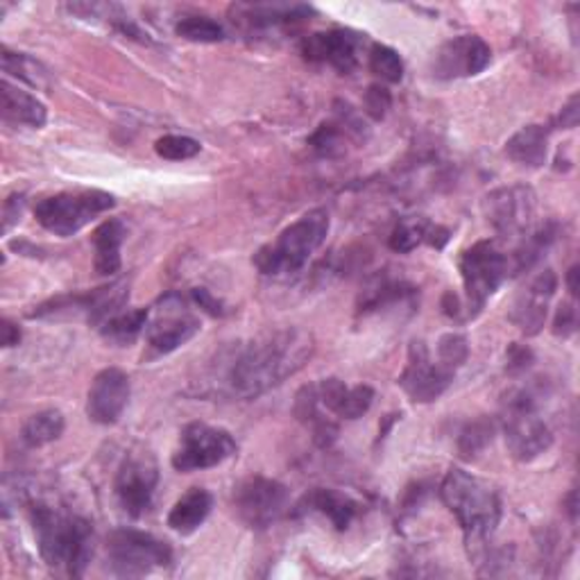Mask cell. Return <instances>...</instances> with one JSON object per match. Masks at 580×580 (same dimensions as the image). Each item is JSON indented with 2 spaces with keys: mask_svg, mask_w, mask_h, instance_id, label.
<instances>
[{
  "mask_svg": "<svg viewBox=\"0 0 580 580\" xmlns=\"http://www.w3.org/2000/svg\"><path fill=\"white\" fill-rule=\"evenodd\" d=\"M311 8L306 6H236L234 14L241 23H245L250 30H271L279 26L299 23L311 17Z\"/></svg>",
  "mask_w": 580,
  "mask_h": 580,
  "instance_id": "d4e9b609",
  "label": "cell"
},
{
  "mask_svg": "<svg viewBox=\"0 0 580 580\" xmlns=\"http://www.w3.org/2000/svg\"><path fill=\"white\" fill-rule=\"evenodd\" d=\"M492 62V48L477 34H462L442 43L436 55L431 71L440 80L474 78L484 73Z\"/></svg>",
  "mask_w": 580,
  "mask_h": 580,
  "instance_id": "2e32d148",
  "label": "cell"
},
{
  "mask_svg": "<svg viewBox=\"0 0 580 580\" xmlns=\"http://www.w3.org/2000/svg\"><path fill=\"white\" fill-rule=\"evenodd\" d=\"M578 271H580L578 266H571L569 273H567V288H569V293H571L573 297L578 295V275H580Z\"/></svg>",
  "mask_w": 580,
  "mask_h": 580,
  "instance_id": "f6af8a7d",
  "label": "cell"
},
{
  "mask_svg": "<svg viewBox=\"0 0 580 580\" xmlns=\"http://www.w3.org/2000/svg\"><path fill=\"white\" fill-rule=\"evenodd\" d=\"M454 377L456 373H451L449 367H445L438 358H434L425 343L421 340L410 343L408 360L399 377V386L410 401L415 404L438 401L445 395V390L451 386Z\"/></svg>",
  "mask_w": 580,
  "mask_h": 580,
  "instance_id": "9a60e30c",
  "label": "cell"
},
{
  "mask_svg": "<svg viewBox=\"0 0 580 580\" xmlns=\"http://www.w3.org/2000/svg\"><path fill=\"white\" fill-rule=\"evenodd\" d=\"M0 112H3L6 123L26 125L34 130L43 128L48 121L45 104L32 93L12 84L10 80H3V84H0Z\"/></svg>",
  "mask_w": 580,
  "mask_h": 580,
  "instance_id": "7402d4cb",
  "label": "cell"
},
{
  "mask_svg": "<svg viewBox=\"0 0 580 580\" xmlns=\"http://www.w3.org/2000/svg\"><path fill=\"white\" fill-rule=\"evenodd\" d=\"M64 427H67V421L60 410H55V408L39 410L26 419V425L21 429V440L26 447L37 449V447L55 442L64 434Z\"/></svg>",
  "mask_w": 580,
  "mask_h": 580,
  "instance_id": "f1b7e54d",
  "label": "cell"
},
{
  "mask_svg": "<svg viewBox=\"0 0 580 580\" xmlns=\"http://www.w3.org/2000/svg\"><path fill=\"white\" fill-rule=\"evenodd\" d=\"M436 358L445 367H449L451 373H458L460 367L467 363V358H469V343H467V338L462 334H456V332L440 336V340L436 345Z\"/></svg>",
  "mask_w": 580,
  "mask_h": 580,
  "instance_id": "e575fe53",
  "label": "cell"
},
{
  "mask_svg": "<svg viewBox=\"0 0 580 580\" xmlns=\"http://www.w3.org/2000/svg\"><path fill=\"white\" fill-rule=\"evenodd\" d=\"M295 417L302 421L306 429H311L313 440L318 447L327 449L336 442L338 438V421L329 410L323 408L318 399V390H315V384L304 386L297 397H295Z\"/></svg>",
  "mask_w": 580,
  "mask_h": 580,
  "instance_id": "44dd1931",
  "label": "cell"
},
{
  "mask_svg": "<svg viewBox=\"0 0 580 580\" xmlns=\"http://www.w3.org/2000/svg\"><path fill=\"white\" fill-rule=\"evenodd\" d=\"M332 227L327 208H311L299 221L286 227L273 243L263 245L252 263L266 277H284L299 273L308 258L323 247Z\"/></svg>",
  "mask_w": 580,
  "mask_h": 580,
  "instance_id": "277c9868",
  "label": "cell"
},
{
  "mask_svg": "<svg viewBox=\"0 0 580 580\" xmlns=\"http://www.w3.org/2000/svg\"><path fill=\"white\" fill-rule=\"evenodd\" d=\"M128 297H130V282L119 279L110 286H102V288H95V291H89L82 295H64L58 299L43 302L30 315L32 318H48V315H60L64 311L84 313L91 325L102 327L110 318H114L116 313H121Z\"/></svg>",
  "mask_w": 580,
  "mask_h": 580,
  "instance_id": "5bb4252c",
  "label": "cell"
},
{
  "mask_svg": "<svg viewBox=\"0 0 580 580\" xmlns=\"http://www.w3.org/2000/svg\"><path fill=\"white\" fill-rule=\"evenodd\" d=\"M578 119H580V110H578V95H571L569 102L562 108L560 116H558V125L562 130H573L578 125Z\"/></svg>",
  "mask_w": 580,
  "mask_h": 580,
  "instance_id": "7bdbcfd3",
  "label": "cell"
},
{
  "mask_svg": "<svg viewBox=\"0 0 580 580\" xmlns=\"http://www.w3.org/2000/svg\"><path fill=\"white\" fill-rule=\"evenodd\" d=\"M130 377L119 367H108L95 375L87 395V415L95 425L110 427L121 419L130 401Z\"/></svg>",
  "mask_w": 580,
  "mask_h": 580,
  "instance_id": "e0dca14e",
  "label": "cell"
},
{
  "mask_svg": "<svg viewBox=\"0 0 580 580\" xmlns=\"http://www.w3.org/2000/svg\"><path fill=\"white\" fill-rule=\"evenodd\" d=\"M442 501L456 515L465 542L474 556L486 551L488 540L501 521L499 492L484 479L465 469H449L440 486Z\"/></svg>",
  "mask_w": 580,
  "mask_h": 580,
  "instance_id": "7a4b0ae2",
  "label": "cell"
},
{
  "mask_svg": "<svg viewBox=\"0 0 580 580\" xmlns=\"http://www.w3.org/2000/svg\"><path fill=\"white\" fill-rule=\"evenodd\" d=\"M510 273V258L495 241H479L460 256V277L467 295V318H477L486 302Z\"/></svg>",
  "mask_w": 580,
  "mask_h": 580,
  "instance_id": "52a82bcc",
  "label": "cell"
},
{
  "mask_svg": "<svg viewBox=\"0 0 580 580\" xmlns=\"http://www.w3.org/2000/svg\"><path fill=\"white\" fill-rule=\"evenodd\" d=\"M302 510L323 512L334 523L336 531H347L352 519L358 512V503L352 497H347L345 492L315 488L302 499Z\"/></svg>",
  "mask_w": 580,
  "mask_h": 580,
  "instance_id": "4316f807",
  "label": "cell"
},
{
  "mask_svg": "<svg viewBox=\"0 0 580 580\" xmlns=\"http://www.w3.org/2000/svg\"><path fill=\"white\" fill-rule=\"evenodd\" d=\"M191 295H193V302H195L200 308H204L206 313H211V315H225L223 302H218L206 288H195Z\"/></svg>",
  "mask_w": 580,
  "mask_h": 580,
  "instance_id": "60d3db41",
  "label": "cell"
},
{
  "mask_svg": "<svg viewBox=\"0 0 580 580\" xmlns=\"http://www.w3.org/2000/svg\"><path fill=\"white\" fill-rule=\"evenodd\" d=\"M506 154L519 166L540 169L547 164L549 132L542 125H526L506 143Z\"/></svg>",
  "mask_w": 580,
  "mask_h": 580,
  "instance_id": "484cf974",
  "label": "cell"
},
{
  "mask_svg": "<svg viewBox=\"0 0 580 580\" xmlns=\"http://www.w3.org/2000/svg\"><path fill=\"white\" fill-rule=\"evenodd\" d=\"M495 421L488 419V417H479L469 421V425L462 427V431L458 434V454L462 460H474L477 456H481L488 445L492 442L495 438Z\"/></svg>",
  "mask_w": 580,
  "mask_h": 580,
  "instance_id": "1f68e13d",
  "label": "cell"
},
{
  "mask_svg": "<svg viewBox=\"0 0 580 580\" xmlns=\"http://www.w3.org/2000/svg\"><path fill=\"white\" fill-rule=\"evenodd\" d=\"M23 202H26L23 195H10V197L6 200V208H3V218H6L3 230H6V232H10L12 225L19 221L21 211H23Z\"/></svg>",
  "mask_w": 580,
  "mask_h": 580,
  "instance_id": "b9f144b4",
  "label": "cell"
},
{
  "mask_svg": "<svg viewBox=\"0 0 580 580\" xmlns=\"http://www.w3.org/2000/svg\"><path fill=\"white\" fill-rule=\"evenodd\" d=\"M200 150H202L200 141H195L191 136H182V134H169L154 143V152L169 162L193 160L195 154H200Z\"/></svg>",
  "mask_w": 580,
  "mask_h": 580,
  "instance_id": "d590c367",
  "label": "cell"
},
{
  "mask_svg": "<svg viewBox=\"0 0 580 580\" xmlns=\"http://www.w3.org/2000/svg\"><path fill=\"white\" fill-rule=\"evenodd\" d=\"M21 340V329L12 320H3V347H14Z\"/></svg>",
  "mask_w": 580,
  "mask_h": 580,
  "instance_id": "ee69618b",
  "label": "cell"
},
{
  "mask_svg": "<svg viewBox=\"0 0 580 580\" xmlns=\"http://www.w3.org/2000/svg\"><path fill=\"white\" fill-rule=\"evenodd\" d=\"M234 454L236 440L230 431L202 425V421H193V425L184 427L180 436V447L173 454V467L177 471L208 469L225 462Z\"/></svg>",
  "mask_w": 580,
  "mask_h": 580,
  "instance_id": "8fae6325",
  "label": "cell"
},
{
  "mask_svg": "<svg viewBox=\"0 0 580 580\" xmlns=\"http://www.w3.org/2000/svg\"><path fill=\"white\" fill-rule=\"evenodd\" d=\"M564 503H567V512H569L571 521H576V515H578V508H576V490L569 492V497H567Z\"/></svg>",
  "mask_w": 580,
  "mask_h": 580,
  "instance_id": "bcb514c9",
  "label": "cell"
},
{
  "mask_svg": "<svg viewBox=\"0 0 580 580\" xmlns=\"http://www.w3.org/2000/svg\"><path fill=\"white\" fill-rule=\"evenodd\" d=\"M578 327V311H576V304L573 302H564L558 306V313H556V320H553V334L556 336H562V338H569Z\"/></svg>",
  "mask_w": 580,
  "mask_h": 580,
  "instance_id": "ab89813d",
  "label": "cell"
},
{
  "mask_svg": "<svg viewBox=\"0 0 580 580\" xmlns=\"http://www.w3.org/2000/svg\"><path fill=\"white\" fill-rule=\"evenodd\" d=\"M363 136V125L352 112H343L336 121L323 123L315 134L308 139V145L313 147L315 154L327 156V160H336V156L345 154L347 150V139Z\"/></svg>",
  "mask_w": 580,
  "mask_h": 580,
  "instance_id": "cb8c5ba5",
  "label": "cell"
},
{
  "mask_svg": "<svg viewBox=\"0 0 580 580\" xmlns=\"http://www.w3.org/2000/svg\"><path fill=\"white\" fill-rule=\"evenodd\" d=\"M486 218L503 238H523L536 230L538 197L529 186H506L492 191L484 202Z\"/></svg>",
  "mask_w": 580,
  "mask_h": 580,
  "instance_id": "30bf717a",
  "label": "cell"
},
{
  "mask_svg": "<svg viewBox=\"0 0 580 580\" xmlns=\"http://www.w3.org/2000/svg\"><path fill=\"white\" fill-rule=\"evenodd\" d=\"M30 517L43 562L48 567H64L73 578L84 576L93 553L91 523L80 515L48 503H34Z\"/></svg>",
  "mask_w": 580,
  "mask_h": 580,
  "instance_id": "3957f363",
  "label": "cell"
},
{
  "mask_svg": "<svg viewBox=\"0 0 580 580\" xmlns=\"http://www.w3.org/2000/svg\"><path fill=\"white\" fill-rule=\"evenodd\" d=\"M429 225H431V223L417 221V218L399 223V225L393 230V234H390V247H393L395 252H401V254L413 252L417 245L427 243Z\"/></svg>",
  "mask_w": 580,
  "mask_h": 580,
  "instance_id": "8d00e7d4",
  "label": "cell"
},
{
  "mask_svg": "<svg viewBox=\"0 0 580 580\" xmlns=\"http://www.w3.org/2000/svg\"><path fill=\"white\" fill-rule=\"evenodd\" d=\"M200 332V320L175 293L162 297L154 318L147 320L145 340L152 356H166L186 345Z\"/></svg>",
  "mask_w": 580,
  "mask_h": 580,
  "instance_id": "7c38bea8",
  "label": "cell"
},
{
  "mask_svg": "<svg viewBox=\"0 0 580 580\" xmlns=\"http://www.w3.org/2000/svg\"><path fill=\"white\" fill-rule=\"evenodd\" d=\"M393 104V95L386 87L381 84H373L370 89L365 91V100H363V108H365V114L370 116L373 121H384L388 110Z\"/></svg>",
  "mask_w": 580,
  "mask_h": 580,
  "instance_id": "74e56055",
  "label": "cell"
},
{
  "mask_svg": "<svg viewBox=\"0 0 580 580\" xmlns=\"http://www.w3.org/2000/svg\"><path fill=\"white\" fill-rule=\"evenodd\" d=\"M3 71L34 89H50V73L43 64L32 60L26 52H14L3 48Z\"/></svg>",
  "mask_w": 580,
  "mask_h": 580,
  "instance_id": "4dcf8cb0",
  "label": "cell"
},
{
  "mask_svg": "<svg viewBox=\"0 0 580 580\" xmlns=\"http://www.w3.org/2000/svg\"><path fill=\"white\" fill-rule=\"evenodd\" d=\"M501 429L508 454L519 462L540 458L553 445V434L538 413L536 397L529 390H512L503 404Z\"/></svg>",
  "mask_w": 580,
  "mask_h": 580,
  "instance_id": "5b68a950",
  "label": "cell"
},
{
  "mask_svg": "<svg viewBox=\"0 0 580 580\" xmlns=\"http://www.w3.org/2000/svg\"><path fill=\"white\" fill-rule=\"evenodd\" d=\"M125 241V223L119 218L104 221L93 232V268L102 277H114L121 266V247Z\"/></svg>",
  "mask_w": 580,
  "mask_h": 580,
  "instance_id": "603a6c76",
  "label": "cell"
},
{
  "mask_svg": "<svg viewBox=\"0 0 580 580\" xmlns=\"http://www.w3.org/2000/svg\"><path fill=\"white\" fill-rule=\"evenodd\" d=\"M558 288V277L553 271L540 273L529 288H526L512 306L510 320L519 327L523 336H536L542 332L549 313V302Z\"/></svg>",
  "mask_w": 580,
  "mask_h": 580,
  "instance_id": "d6986e66",
  "label": "cell"
},
{
  "mask_svg": "<svg viewBox=\"0 0 580 580\" xmlns=\"http://www.w3.org/2000/svg\"><path fill=\"white\" fill-rule=\"evenodd\" d=\"M112 571L121 578H139L156 567H169L173 551L152 533L136 529H119L108 540Z\"/></svg>",
  "mask_w": 580,
  "mask_h": 580,
  "instance_id": "ba28073f",
  "label": "cell"
},
{
  "mask_svg": "<svg viewBox=\"0 0 580 580\" xmlns=\"http://www.w3.org/2000/svg\"><path fill=\"white\" fill-rule=\"evenodd\" d=\"M156 484H160V467L152 451L139 447L132 449L116 474V497L130 517H141L150 510Z\"/></svg>",
  "mask_w": 580,
  "mask_h": 580,
  "instance_id": "4fadbf2b",
  "label": "cell"
},
{
  "mask_svg": "<svg viewBox=\"0 0 580 580\" xmlns=\"http://www.w3.org/2000/svg\"><path fill=\"white\" fill-rule=\"evenodd\" d=\"M315 340L306 329L284 327L238 345L225 365V384L238 399H256L297 375L311 360Z\"/></svg>",
  "mask_w": 580,
  "mask_h": 580,
  "instance_id": "6da1fadb",
  "label": "cell"
},
{
  "mask_svg": "<svg viewBox=\"0 0 580 580\" xmlns=\"http://www.w3.org/2000/svg\"><path fill=\"white\" fill-rule=\"evenodd\" d=\"M288 503V488L266 477H250L234 488V510L247 529L254 531H263L279 521Z\"/></svg>",
  "mask_w": 580,
  "mask_h": 580,
  "instance_id": "9c48e42d",
  "label": "cell"
},
{
  "mask_svg": "<svg viewBox=\"0 0 580 580\" xmlns=\"http://www.w3.org/2000/svg\"><path fill=\"white\" fill-rule=\"evenodd\" d=\"M175 30L182 39L193 43H218L225 39V28L208 17H186Z\"/></svg>",
  "mask_w": 580,
  "mask_h": 580,
  "instance_id": "d6a6232c",
  "label": "cell"
},
{
  "mask_svg": "<svg viewBox=\"0 0 580 580\" xmlns=\"http://www.w3.org/2000/svg\"><path fill=\"white\" fill-rule=\"evenodd\" d=\"M114 195L104 191L58 193L37 202L34 218L45 232L69 238L104 214V211L114 208Z\"/></svg>",
  "mask_w": 580,
  "mask_h": 580,
  "instance_id": "8992f818",
  "label": "cell"
},
{
  "mask_svg": "<svg viewBox=\"0 0 580 580\" xmlns=\"http://www.w3.org/2000/svg\"><path fill=\"white\" fill-rule=\"evenodd\" d=\"M358 34L349 30H329L304 37L302 55L308 62H325L338 73L349 75L358 67Z\"/></svg>",
  "mask_w": 580,
  "mask_h": 580,
  "instance_id": "ac0fdd59",
  "label": "cell"
},
{
  "mask_svg": "<svg viewBox=\"0 0 580 580\" xmlns=\"http://www.w3.org/2000/svg\"><path fill=\"white\" fill-rule=\"evenodd\" d=\"M147 320H150L147 308L121 311L100 327V334L108 343H112L116 347H125V345H132L145 332Z\"/></svg>",
  "mask_w": 580,
  "mask_h": 580,
  "instance_id": "f546056e",
  "label": "cell"
},
{
  "mask_svg": "<svg viewBox=\"0 0 580 580\" xmlns=\"http://www.w3.org/2000/svg\"><path fill=\"white\" fill-rule=\"evenodd\" d=\"M211 508H214V497H211L204 488H191L171 508L169 526L180 536H191L206 521V517L211 515Z\"/></svg>",
  "mask_w": 580,
  "mask_h": 580,
  "instance_id": "83f0119b",
  "label": "cell"
},
{
  "mask_svg": "<svg viewBox=\"0 0 580 580\" xmlns=\"http://www.w3.org/2000/svg\"><path fill=\"white\" fill-rule=\"evenodd\" d=\"M315 390H318L323 408L340 419L363 417L375 401V390L365 384L347 386L340 379H323L320 384H315Z\"/></svg>",
  "mask_w": 580,
  "mask_h": 580,
  "instance_id": "ffe728a7",
  "label": "cell"
},
{
  "mask_svg": "<svg viewBox=\"0 0 580 580\" xmlns=\"http://www.w3.org/2000/svg\"><path fill=\"white\" fill-rule=\"evenodd\" d=\"M536 356L531 352V347H526V345H519V343H512L506 352V370L510 375H521L529 370V367L533 365Z\"/></svg>",
  "mask_w": 580,
  "mask_h": 580,
  "instance_id": "f35d334b",
  "label": "cell"
},
{
  "mask_svg": "<svg viewBox=\"0 0 580 580\" xmlns=\"http://www.w3.org/2000/svg\"><path fill=\"white\" fill-rule=\"evenodd\" d=\"M370 71L381 78L384 82L397 84L404 78V62L399 58V52L390 45L375 43L370 48Z\"/></svg>",
  "mask_w": 580,
  "mask_h": 580,
  "instance_id": "836d02e7",
  "label": "cell"
}]
</instances>
